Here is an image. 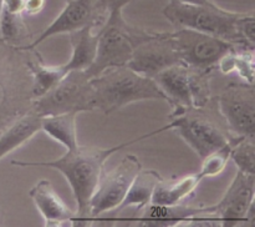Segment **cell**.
Here are the masks:
<instances>
[{
  "instance_id": "1",
  "label": "cell",
  "mask_w": 255,
  "mask_h": 227,
  "mask_svg": "<svg viewBox=\"0 0 255 227\" xmlns=\"http://www.w3.org/2000/svg\"><path fill=\"white\" fill-rule=\"evenodd\" d=\"M171 130L169 124L166 126L157 129L154 131L144 134L137 139L131 141L121 142L116 146L109 147V149H101V147L92 146H77L72 150H67L66 154L61 157L51 161L31 162V161H19L12 160V166L19 167H49L55 169L62 174V176L69 182L70 187L74 194L75 201H76L77 210L72 226H86L90 221V200L94 195L95 189L99 184L101 175L104 172L105 164L107 160L116 154L117 151L131 146L134 142H141L148 137L158 135L159 132Z\"/></svg>"
},
{
  "instance_id": "15",
  "label": "cell",
  "mask_w": 255,
  "mask_h": 227,
  "mask_svg": "<svg viewBox=\"0 0 255 227\" xmlns=\"http://www.w3.org/2000/svg\"><path fill=\"white\" fill-rule=\"evenodd\" d=\"M156 84L167 97V102L176 107H193L191 91V69L184 64H177L153 77Z\"/></svg>"
},
{
  "instance_id": "28",
  "label": "cell",
  "mask_w": 255,
  "mask_h": 227,
  "mask_svg": "<svg viewBox=\"0 0 255 227\" xmlns=\"http://www.w3.org/2000/svg\"><path fill=\"white\" fill-rule=\"evenodd\" d=\"M46 0H25L24 14L36 15L44 9Z\"/></svg>"
},
{
  "instance_id": "11",
  "label": "cell",
  "mask_w": 255,
  "mask_h": 227,
  "mask_svg": "<svg viewBox=\"0 0 255 227\" xmlns=\"http://www.w3.org/2000/svg\"><path fill=\"white\" fill-rule=\"evenodd\" d=\"M107 14L100 5L99 0H67L64 9L60 14L52 20L51 24L30 44L17 46V50L27 51V50L36 49L37 45L44 42L49 37L56 35L67 34L77 31L89 25L104 24Z\"/></svg>"
},
{
  "instance_id": "18",
  "label": "cell",
  "mask_w": 255,
  "mask_h": 227,
  "mask_svg": "<svg viewBox=\"0 0 255 227\" xmlns=\"http://www.w3.org/2000/svg\"><path fill=\"white\" fill-rule=\"evenodd\" d=\"M202 182L198 172L189 174L178 179L163 180L157 184L152 195L151 204L154 205H179L193 196L197 187Z\"/></svg>"
},
{
  "instance_id": "5",
  "label": "cell",
  "mask_w": 255,
  "mask_h": 227,
  "mask_svg": "<svg viewBox=\"0 0 255 227\" xmlns=\"http://www.w3.org/2000/svg\"><path fill=\"white\" fill-rule=\"evenodd\" d=\"M163 16L176 29H191L214 35L241 46L236 32L239 11H231L216 5H192L168 0L162 10Z\"/></svg>"
},
{
  "instance_id": "8",
  "label": "cell",
  "mask_w": 255,
  "mask_h": 227,
  "mask_svg": "<svg viewBox=\"0 0 255 227\" xmlns=\"http://www.w3.org/2000/svg\"><path fill=\"white\" fill-rule=\"evenodd\" d=\"M171 34L176 41L182 64L199 71L213 72L219 60L234 47L227 40L196 30L177 29Z\"/></svg>"
},
{
  "instance_id": "23",
  "label": "cell",
  "mask_w": 255,
  "mask_h": 227,
  "mask_svg": "<svg viewBox=\"0 0 255 227\" xmlns=\"http://www.w3.org/2000/svg\"><path fill=\"white\" fill-rule=\"evenodd\" d=\"M22 16V14H11L1 9L0 40L9 46H20V42L26 36V26Z\"/></svg>"
},
{
  "instance_id": "17",
  "label": "cell",
  "mask_w": 255,
  "mask_h": 227,
  "mask_svg": "<svg viewBox=\"0 0 255 227\" xmlns=\"http://www.w3.org/2000/svg\"><path fill=\"white\" fill-rule=\"evenodd\" d=\"M95 27V25H89L69 34L72 49L71 56L66 64H62L67 72L72 70L85 71L94 62L99 41V31L94 32Z\"/></svg>"
},
{
  "instance_id": "13",
  "label": "cell",
  "mask_w": 255,
  "mask_h": 227,
  "mask_svg": "<svg viewBox=\"0 0 255 227\" xmlns=\"http://www.w3.org/2000/svg\"><path fill=\"white\" fill-rule=\"evenodd\" d=\"M30 199L45 221V226H65L74 222L76 212L66 206L49 180H40L29 191Z\"/></svg>"
},
{
  "instance_id": "19",
  "label": "cell",
  "mask_w": 255,
  "mask_h": 227,
  "mask_svg": "<svg viewBox=\"0 0 255 227\" xmlns=\"http://www.w3.org/2000/svg\"><path fill=\"white\" fill-rule=\"evenodd\" d=\"M34 57H27L26 66L31 76V97L32 100L42 96L67 74L64 65H46L40 56L39 51L32 49Z\"/></svg>"
},
{
  "instance_id": "9",
  "label": "cell",
  "mask_w": 255,
  "mask_h": 227,
  "mask_svg": "<svg viewBox=\"0 0 255 227\" xmlns=\"http://www.w3.org/2000/svg\"><path fill=\"white\" fill-rule=\"evenodd\" d=\"M141 169L142 165L138 157L127 155L112 171L102 172L90 200V217L95 219L104 212L116 211Z\"/></svg>"
},
{
  "instance_id": "12",
  "label": "cell",
  "mask_w": 255,
  "mask_h": 227,
  "mask_svg": "<svg viewBox=\"0 0 255 227\" xmlns=\"http://www.w3.org/2000/svg\"><path fill=\"white\" fill-rule=\"evenodd\" d=\"M182 64L176 41L171 32H154L134 49L127 66L138 74L153 79L163 70Z\"/></svg>"
},
{
  "instance_id": "6",
  "label": "cell",
  "mask_w": 255,
  "mask_h": 227,
  "mask_svg": "<svg viewBox=\"0 0 255 227\" xmlns=\"http://www.w3.org/2000/svg\"><path fill=\"white\" fill-rule=\"evenodd\" d=\"M31 107L41 117L94 111V89L90 77L82 70L69 71L49 92L32 100Z\"/></svg>"
},
{
  "instance_id": "22",
  "label": "cell",
  "mask_w": 255,
  "mask_h": 227,
  "mask_svg": "<svg viewBox=\"0 0 255 227\" xmlns=\"http://www.w3.org/2000/svg\"><path fill=\"white\" fill-rule=\"evenodd\" d=\"M217 69L224 75L234 72L244 82L254 85V49L234 45L233 49L219 60Z\"/></svg>"
},
{
  "instance_id": "26",
  "label": "cell",
  "mask_w": 255,
  "mask_h": 227,
  "mask_svg": "<svg viewBox=\"0 0 255 227\" xmlns=\"http://www.w3.org/2000/svg\"><path fill=\"white\" fill-rule=\"evenodd\" d=\"M236 32L241 46L255 49V16L253 11L239 14L236 20Z\"/></svg>"
},
{
  "instance_id": "16",
  "label": "cell",
  "mask_w": 255,
  "mask_h": 227,
  "mask_svg": "<svg viewBox=\"0 0 255 227\" xmlns=\"http://www.w3.org/2000/svg\"><path fill=\"white\" fill-rule=\"evenodd\" d=\"M41 131V116L30 107L10 122L0 134V160L11 154Z\"/></svg>"
},
{
  "instance_id": "29",
  "label": "cell",
  "mask_w": 255,
  "mask_h": 227,
  "mask_svg": "<svg viewBox=\"0 0 255 227\" xmlns=\"http://www.w3.org/2000/svg\"><path fill=\"white\" fill-rule=\"evenodd\" d=\"M176 1L184 2V4L192 5H216L217 2L213 0H176Z\"/></svg>"
},
{
  "instance_id": "10",
  "label": "cell",
  "mask_w": 255,
  "mask_h": 227,
  "mask_svg": "<svg viewBox=\"0 0 255 227\" xmlns=\"http://www.w3.org/2000/svg\"><path fill=\"white\" fill-rule=\"evenodd\" d=\"M255 175L237 171L236 177L218 204L213 205V219L217 225L233 227L254 222Z\"/></svg>"
},
{
  "instance_id": "20",
  "label": "cell",
  "mask_w": 255,
  "mask_h": 227,
  "mask_svg": "<svg viewBox=\"0 0 255 227\" xmlns=\"http://www.w3.org/2000/svg\"><path fill=\"white\" fill-rule=\"evenodd\" d=\"M162 180V176L156 170L141 169L132 181L124 201L121 202L116 211H121L126 207H134L142 210L151 204L152 195L157 184Z\"/></svg>"
},
{
  "instance_id": "25",
  "label": "cell",
  "mask_w": 255,
  "mask_h": 227,
  "mask_svg": "<svg viewBox=\"0 0 255 227\" xmlns=\"http://www.w3.org/2000/svg\"><path fill=\"white\" fill-rule=\"evenodd\" d=\"M233 140L234 136L232 137L231 142L227 144L226 146L212 152V154L207 155L204 159H202V167L198 171L202 180L218 176V175H221L226 170L227 164L231 160V150L232 145H233Z\"/></svg>"
},
{
  "instance_id": "2",
  "label": "cell",
  "mask_w": 255,
  "mask_h": 227,
  "mask_svg": "<svg viewBox=\"0 0 255 227\" xmlns=\"http://www.w3.org/2000/svg\"><path fill=\"white\" fill-rule=\"evenodd\" d=\"M90 81L94 89L95 110L105 115L144 100L167 102L166 95L153 79L133 71L127 65L105 70Z\"/></svg>"
},
{
  "instance_id": "24",
  "label": "cell",
  "mask_w": 255,
  "mask_h": 227,
  "mask_svg": "<svg viewBox=\"0 0 255 227\" xmlns=\"http://www.w3.org/2000/svg\"><path fill=\"white\" fill-rule=\"evenodd\" d=\"M231 160H233L239 171L255 175L254 137L234 136L231 150Z\"/></svg>"
},
{
  "instance_id": "21",
  "label": "cell",
  "mask_w": 255,
  "mask_h": 227,
  "mask_svg": "<svg viewBox=\"0 0 255 227\" xmlns=\"http://www.w3.org/2000/svg\"><path fill=\"white\" fill-rule=\"evenodd\" d=\"M77 112L49 115L41 117V131L51 137L66 150L79 146L76 127Z\"/></svg>"
},
{
  "instance_id": "14",
  "label": "cell",
  "mask_w": 255,
  "mask_h": 227,
  "mask_svg": "<svg viewBox=\"0 0 255 227\" xmlns=\"http://www.w3.org/2000/svg\"><path fill=\"white\" fill-rule=\"evenodd\" d=\"M201 216H209L214 221L213 206L191 207L183 204L169 206L149 204L144 207V214L139 221L146 226H178L187 222L204 221Z\"/></svg>"
},
{
  "instance_id": "4",
  "label": "cell",
  "mask_w": 255,
  "mask_h": 227,
  "mask_svg": "<svg viewBox=\"0 0 255 227\" xmlns=\"http://www.w3.org/2000/svg\"><path fill=\"white\" fill-rule=\"evenodd\" d=\"M204 107H176L168 115L171 130H174L201 160L226 146L233 137L216 117L204 111Z\"/></svg>"
},
{
  "instance_id": "7",
  "label": "cell",
  "mask_w": 255,
  "mask_h": 227,
  "mask_svg": "<svg viewBox=\"0 0 255 227\" xmlns=\"http://www.w3.org/2000/svg\"><path fill=\"white\" fill-rule=\"evenodd\" d=\"M217 107L233 136H255V89L247 82H229L217 97Z\"/></svg>"
},
{
  "instance_id": "27",
  "label": "cell",
  "mask_w": 255,
  "mask_h": 227,
  "mask_svg": "<svg viewBox=\"0 0 255 227\" xmlns=\"http://www.w3.org/2000/svg\"><path fill=\"white\" fill-rule=\"evenodd\" d=\"M132 1H134V0H99L100 5L106 14L116 11V10H124V7Z\"/></svg>"
},
{
  "instance_id": "3",
  "label": "cell",
  "mask_w": 255,
  "mask_h": 227,
  "mask_svg": "<svg viewBox=\"0 0 255 227\" xmlns=\"http://www.w3.org/2000/svg\"><path fill=\"white\" fill-rule=\"evenodd\" d=\"M122 11L124 10L109 12L100 29L96 56L91 66L85 70L90 79L111 67L127 65L137 45L153 36V31H147L127 22Z\"/></svg>"
},
{
  "instance_id": "31",
  "label": "cell",
  "mask_w": 255,
  "mask_h": 227,
  "mask_svg": "<svg viewBox=\"0 0 255 227\" xmlns=\"http://www.w3.org/2000/svg\"><path fill=\"white\" fill-rule=\"evenodd\" d=\"M1 9H2V1L0 0V16H1Z\"/></svg>"
},
{
  "instance_id": "30",
  "label": "cell",
  "mask_w": 255,
  "mask_h": 227,
  "mask_svg": "<svg viewBox=\"0 0 255 227\" xmlns=\"http://www.w3.org/2000/svg\"><path fill=\"white\" fill-rule=\"evenodd\" d=\"M7 101V90L6 86L4 85V82L0 81V109L5 105V102Z\"/></svg>"
}]
</instances>
